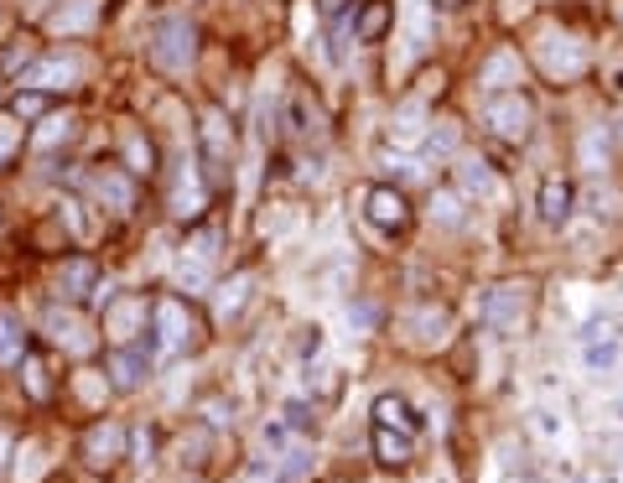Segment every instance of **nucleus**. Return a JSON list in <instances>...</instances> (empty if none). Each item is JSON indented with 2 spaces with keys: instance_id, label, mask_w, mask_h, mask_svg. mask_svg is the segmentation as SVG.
<instances>
[{
  "instance_id": "1",
  "label": "nucleus",
  "mask_w": 623,
  "mask_h": 483,
  "mask_svg": "<svg viewBox=\"0 0 623 483\" xmlns=\"http://www.w3.org/2000/svg\"><path fill=\"white\" fill-rule=\"evenodd\" d=\"M145 52H151V63L162 73H187L192 58H198V26L187 16H162L151 26V37H145Z\"/></svg>"
},
{
  "instance_id": "2",
  "label": "nucleus",
  "mask_w": 623,
  "mask_h": 483,
  "mask_svg": "<svg viewBox=\"0 0 623 483\" xmlns=\"http://www.w3.org/2000/svg\"><path fill=\"white\" fill-rule=\"evenodd\" d=\"M483 125H494V135H504V141H525V135L535 130V105H530L519 88L488 94V99H483Z\"/></svg>"
},
{
  "instance_id": "3",
  "label": "nucleus",
  "mask_w": 623,
  "mask_h": 483,
  "mask_svg": "<svg viewBox=\"0 0 623 483\" xmlns=\"http://www.w3.org/2000/svg\"><path fill=\"white\" fill-rule=\"evenodd\" d=\"M530 312V286L525 281H504L494 292L478 302V317L488 322V328H519V317Z\"/></svg>"
},
{
  "instance_id": "4",
  "label": "nucleus",
  "mask_w": 623,
  "mask_h": 483,
  "mask_svg": "<svg viewBox=\"0 0 623 483\" xmlns=\"http://www.w3.org/2000/svg\"><path fill=\"white\" fill-rule=\"evenodd\" d=\"M540 68L551 73V79H577L581 68H587V47L577 37H566V32H540Z\"/></svg>"
},
{
  "instance_id": "5",
  "label": "nucleus",
  "mask_w": 623,
  "mask_h": 483,
  "mask_svg": "<svg viewBox=\"0 0 623 483\" xmlns=\"http://www.w3.org/2000/svg\"><path fill=\"white\" fill-rule=\"evenodd\" d=\"M151 322H156V348H162V354H182L187 343H192V333H198L177 296H162V302L151 307Z\"/></svg>"
},
{
  "instance_id": "6",
  "label": "nucleus",
  "mask_w": 623,
  "mask_h": 483,
  "mask_svg": "<svg viewBox=\"0 0 623 483\" xmlns=\"http://www.w3.org/2000/svg\"><path fill=\"white\" fill-rule=\"evenodd\" d=\"M198 146H203V162L213 177H224L228 162H234V130L219 109H203V120H198Z\"/></svg>"
},
{
  "instance_id": "7",
  "label": "nucleus",
  "mask_w": 623,
  "mask_h": 483,
  "mask_svg": "<svg viewBox=\"0 0 623 483\" xmlns=\"http://www.w3.org/2000/svg\"><path fill=\"white\" fill-rule=\"evenodd\" d=\"M88 188H94V198H99L109 213H130V209H135V182H130L120 167L94 172V182H88Z\"/></svg>"
},
{
  "instance_id": "8",
  "label": "nucleus",
  "mask_w": 623,
  "mask_h": 483,
  "mask_svg": "<svg viewBox=\"0 0 623 483\" xmlns=\"http://www.w3.org/2000/svg\"><path fill=\"white\" fill-rule=\"evenodd\" d=\"M135 328H145V302L141 296H120V302L104 307V333L115 338V343H130Z\"/></svg>"
},
{
  "instance_id": "9",
  "label": "nucleus",
  "mask_w": 623,
  "mask_h": 483,
  "mask_svg": "<svg viewBox=\"0 0 623 483\" xmlns=\"http://www.w3.org/2000/svg\"><path fill=\"white\" fill-rule=\"evenodd\" d=\"M99 5L104 0H62L58 11L47 16V26H52L58 37H79V32H88V26L99 22Z\"/></svg>"
},
{
  "instance_id": "10",
  "label": "nucleus",
  "mask_w": 623,
  "mask_h": 483,
  "mask_svg": "<svg viewBox=\"0 0 623 483\" xmlns=\"http://www.w3.org/2000/svg\"><path fill=\"white\" fill-rule=\"evenodd\" d=\"M405 328H411L415 348H436V343H447L452 317L442 312V307H415V312H405Z\"/></svg>"
},
{
  "instance_id": "11",
  "label": "nucleus",
  "mask_w": 623,
  "mask_h": 483,
  "mask_svg": "<svg viewBox=\"0 0 623 483\" xmlns=\"http://www.w3.org/2000/svg\"><path fill=\"white\" fill-rule=\"evenodd\" d=\"M364 209H369V218L379 224V229H405V218H411L405 198H400L395 188H369L364 192Z\"/></svg>"
},
{
  "instance_id": "12",
  "label": "nucleus",
  "mask_w": 623,
  "mask_h": 483,
  "mask_svg": "<svg viewBox=\"0 0 623 483\" xmlns=\"http://www.w3.org/2000/svg\"><path fill=\"white\" fill-rule=\"evenodd\" d=\"M581 364H587V375H613L623 364V338L618 333H602V338H587L581 343Z\"/></svg>"
},
{
  "instance_id": "13",
  "label": "nucleus",
  "mask_w": 623,
  "mask_h": 483,
  "mask_svg": "<svg viewBox=\"0 0 623 483\" xmlns=\"http://www.w3.org/2000/svg\"><path fill=\"white\" fill-rule=\"evenodd\" d=\"M83 458L94 462V468H104V462H115V458H125V426H115V421L94 426V432L83 437Z\"/></svg>"
},
{
  "instance_id": "14",
  "label": "nucleus",
  "mask_w": 623,
  "mask_h": 483,
  "mask_svg": "<svg viewBox=\"0 0 623 483\" xmlns=\"http://www.w3.org/2000/svg\"><path fill=\"white\" fill-rule=\"evenodd\" d=\"M572 209H577V188L561 182V177H545V182H540V218H545V224H566Z\"/></svg>"
},
{
  "instance_id": "15",
  "label": "nucleus",
  "mask_w": 623,
  "mask_h": 483,
  "mask_svg": "<svg viewBox=\"0 0 623 483\" xmlns=\"http://www.w3.org/2000/svg\"><path fill=\"white\" fill-rule=\"evenodd\" d=\"M94 286H99V265H94V260H83V255H73V260L58 271V292L68 296V302L94 296Z\"/></svg>"
},
{
  "instance_id": "16",
  "label": "nucleus",
  "mask_w": 623,
  "mask_h": 483,
  "mask_svg": "<svg viewBox=\"0 0 623 483\" xmlns=\"http://www.w3.org/2000/svg\"><path fill=\"white\" fill-rule=\"evenodd\" d=\"M47 338H52L58 348H68V354H88V348H94L88 328H83L73 312H47Z\"/></svg>"
},
{
  "instance_id": "17",
  "label": "nucleus",
  "mask_w": 623,
  "mask_h": 483,
  "mask_svg": "<svg viewBox=\"0 0 623 483\" xmlns=\"http://www.w3.org/2000/svg\"><path fill=\"white\" fill-rule=\"evenodd\" d=\"M478 84L488 88V94H504V88H515V84H519V52L498 47L494 58L478 68Z\"/></svg>"
},
{
  "instance_id": "18",
  "label": "nucleus",
  "mask_w": 623,
  "mask_h": 483,
  "mask_svg": "<svg viewBox=\"0 0 623 483\" xmlns=\"http://www.w3.org/2000/svg\"><path fill=\"white\" fill-rule=\"evenodd\" d=\"M426 99H405V105L395 109V120H390V135L400 141V146H415L421 135H426Z\"/></svg>"
},
{
  "instance_id": "19",
  "label": "nucleus",
  "mask_w": 623,
  "mask_h": 483,
  "mask_svg": "<svg viewBox=\"0 0 623 483\" xmlns=\"http://www.w3.org/2000/svg\"><path fill=\"white\" fill-rule=\"evenodd\" d=\"M73 79H79V63H73V58H47V63L26 68V84L42 88V94H47V88H68Z\"/></svg>"
},
{
  "instance_id": "20",
  "label": "nucleus",
  "mask_w": 623,
  "mask_h": 483,
  "mask_svg": "<svg viewBox=\"0 0 623 483\" xmlns=\"http://www.w3.org/2000/svg\"><path fill=\"white\" fill-rule=\"evenodd\" d=\"M390 22H395V5H390V0H369L364 11H353V37H358V42H379Z\"/></svg>"
},
{
  "instance_id": "21",
  "label": "nucleus",
  "mask_w": 623,
  "mask_h": 483,
  "mask_svg": "<svg viewBox=\"0 0 623 483\" xmlns=\"http://www.w3.org/2000/svg\"><path fill=\"white\" fill-rule=\"evenodd\" d=\"M457 188L468 192V198H488L494 192V167L483 156H462L457 162Z\"/></svg>"
},
{
  "instance_id": "22",
  "label": "nucleus",
  "mask_w": 623,
  "mask_h": 483,
  "mask_svg": "<svg viewBox=\"0 0 623 483\" xmlns=\"http://www.w3.org/2000/svg\"><path fill=\"white\" fill-rule=\"evenodd\" d=\"M26 358V328H21V317L11 307H0V364L11 369Z\"/></svg>"
},
{
  "instance_id": "23",
  "label": "nucleus",
  "mask_w": 623,
  "mask_h": 483,
  "mask_svg": "<svg viewBox=\"0 0 623 483\" xmlns=\"http://www.w3.org/2000/svg\"><path fill=\"white\" fill-rule=\"evenodd\" d=\"M172 213H177V218H198V213H203V182H198L192 172H182V177H177V192H172Z\"/></svg>"
},
{
  "instance_id": "24",
  "label": "nucleus",
  "mask_w": 623,
  "mask_h": 483,
  "mask_svg": "<svg viewBox=\"0 0 623 483\" xmlns=\"http://www.w3.org/2000/svg\"><path fill=\"white\" fill-rule=\"evenodd\" d=\"M374 416H379V426H400L405 437H415V426H421V421L411 416V405H405L400 395H379V400H374Z\"/></svg>"
},
{
  "instance_id": "25",
  "label": "nucleus",
  "mask_w": 623,
  "mask_h": 483,
  "mask_svg": "<svg viewBox=\"0 0 623 483\" xmlns=\"http://www.w3.org/2000/svg\"><path fill=\"white\" fill-rule=\"evenodd\" d=\"M109 375H115V390H135L145 379V354H135V348H120L115 354V364H109Z\"/></svg>"
},
{
  "instance_id": "26",
  "label": "nucleus",
  "mask_w": 623,
  "mask_h": 483,
  "mask_svg": "<svg viewBox=\"0 0 623 483\" xmlns=\"http://www.w3.org/2000/svg\"><path fill=\"white\" fill-rule=\"evenodd\" d=\"M374 452H379V462L400 468V462H411V437H405V432L390 437V426H379V432H374Z\"/></svg>"
},
{
  "instance_id": "27",
  "label": "nucleus",
  "mask_w": 623,
  "mask_h": 483,
  "mask_svg": "<svg viewBox=\"0 0 623 483\" xmlns=\"http://www.w3.org/2000/svg\"><path fill=\"white\" fill-rule=\"evenodd\" d=\"M249 286H255L249 275H234L224 292H219V317H234V312H239V307H245V296H249Z\"/></svg>"
},
{
  "instance_id": "28",
  "label": "nucleus",
  "mask_w": 623,
  "mask_h": 483,
  "mask_svg": "<svg viewBox=\"0 0 623 483\" xmlns=\"http://www.w3.org/2000/svg\"><path fill=\"white\" fill-rule=\"evenodd\" d=\"M11 115H16V120H42V115H47V94H42V88L16 94V99H11Z\"/></svg>"
},
{
  "instance_id": "29",
  "label": "nucleus",
  "mask_w": 623,
  "mask_h": 483,
  "mask_svg": "<svg viewBox=\"0 0 623 483\" xmlns=\"http://www.w3.org/2000/svg\"><path fill=\"white\" fill-rule=\"evenodd\" d=\"M432 218H442L447 229H457V224H462V198H457V192H436Z\"/></svg>"
},
{
  "instance_id": "30",
  "label": "nucleus",
  "mask_w": 623,
  "mask_h": 483,
  "mask_svg": "<svg viewBox=\"0 0 623 483\" xmlns=\"http://www.w3.org/2000/svg\"><path fill=\"white\" fill-rule=\"evenodd\" d=\"M16 151H21V120L11 115V120H0V167H5Z\"/></svg>"
},
{
  "instance_id": "31",
  "label": "nucleus",
  "mask_w": 623,
  "mask_h": 483,
  "mask_svg": "<svg viewBox=\"0 0 623 483\" xmlns=\"http://www.w3.org/2000/svg\"><path fill=\"white\" fill-rule=\"evenodd\" d=\"M177 275H182V286H192V292H203V286H208V260H198V255H187L182 265H177Z\"/></svg>"
},
{
  "instance_id": "32",
  "label": "nucleus",
  "mask_w": 623,
  "mask_h": 483,
  "mask_svg": "<svg viewBox=\"0 0 623 483\" xmlns=\"http://www.w3.org/2000/svg\"><path fill=\"white\" fill-rule=\"evenodd\" d=\"M426 151L432 156H447V151H457V130L442 120V130H426Z\"/></svg>"
},
{
  "instance_id": "33",
  "label": "nucleus",
  "mask_w": 623,
  "mask_h": 483,
  "mask_svg": "<svg viewBox=\"0 0 623 483\" xmlns=\"http://www.w3.org/2000/svg\"><path fill=\"white\" fill-rule=\"evenodd\" d=\"M68 130H73L68 120H47V125L37 130V146H42V151H47V146H58V141H68Z\"/></svg>"
},
{
  "instance_id": "34",
  "label": "nucleus",
  "mask_w": 623,
  "mask_h": 483,
  "mask_svg": "<svg viewBox=\"0 0 623 483\" xmlns=\"http://www.w3.org/2000/svg\"><path fill=\"white\" fill-rule=\"evenodd\" d=\"M26 390H32V395H47V379H42V364H37V358H26Z\"/></svg>"
},
{
  "instance_id": "35",
  "label": "nucleus",
  "mask_w": 623,
  "mask_h": 483,
  "mask_svg": "<svg viewBox=\"0 0 623 483\" xmlns=\"http://www.w3.org/2000/svg\"><path fill=\"white\" fill-rule=\"evenodd\" d=\"M130 162H135V167H151V146H141V135H130Z\"/></svg>"
},
{
  "instance_id": "36",
  "label": "nucleus",
  "mask_w": 623,
  "mask_h": 483,
  "mask_svg": "<svg viewBox=\"0 0 623 483\" xmlns=\"http://www.w3.org/2000/svg\"><path fill=\"white\" fill-rule=\"evenodd\" d=\"M436 5H442V11H452V5H462V0H436Z\"/></svg>"
}]
</instances>
